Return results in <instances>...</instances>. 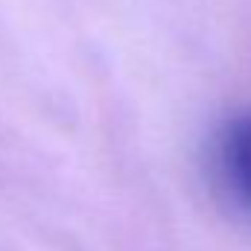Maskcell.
I'll list each match as a JSON object with an SVG mask.
<instances>
[{
  "label": "cell",
  "mask_w": 251,
  "mask_h": 251,
  "mask_svg": "<svg viewBox=\"0 0 251 251\" xmlns=\"http://www.w3.org/2000/svg\"><path fill=\"white\" fill-rule=\"evenodd\" d=\"M204 173L216 201L228 213L251 222V105L231 111L213 128Z\"/></svg>",
  "instance_id": "1"
}]
</instances>
